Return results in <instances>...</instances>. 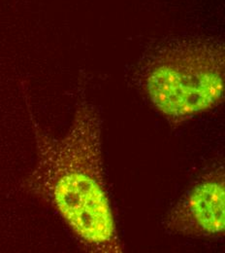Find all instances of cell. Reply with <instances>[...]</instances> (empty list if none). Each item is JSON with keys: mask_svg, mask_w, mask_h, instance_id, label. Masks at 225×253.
Returning <instances> with one entry per match:
<instances>
[{"mask_svg": "<svg viewBox=\"0 0 225 253\" xmlns=\"http://www.w3.org/2000/svg\"><path fill=\"white\" fill-rule=\"evenodd\" d=\"M38 160L28 187L49 203L92 253H121L105 180L102 120L88 100L80 101L64 137L47 134L32 118Z\"/></svg>", "mask_w": 225, "mask_h": 253, "instance_id": "obj_1", "label": "cell"}, {"mask_svg": "<svg viewBox=\"0 0 225 253\" xmlns=\"http://www.w3.org/2000/svg\"><path fill=\"white\" fill-rule=\"evenodd\" d=\"M225 168L205 174L174 206L165 218L175 234L199 238L221 237L225 231Z\"/></svg>", "mask_w": 225, "mask_h": 253, "instance_id": "obj_3", "label": "cell"}, {"mask_svg": "<svg viewBox=\"0 0 225 253\" xmlns=\"http://www.w3.org/2000/svg\"><path fill=\"white\" fill-rule=\"evenodd\" d=\"M225 47L210 40L172 44L145 66L143 87L155 108L181 124L217 107L225 95Z\"/></svg>", "mask_w": 225, "mask_h": 253, "instance_id": "obj_2", "label": "cell"}]
</instances>
